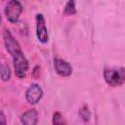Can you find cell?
Wrapping results in <instances>:
<instances>
[{
  "mask_svg": "<svg viewBox=\"0 0 125 125\" xmlns=\"http://www.w3.org/2000/svg\"><path fill=\"white\" fill-rule=\"evenodd\" d=\"M104 78L105 82L111 87L121 86L125 81L124 67H119V68L106 67V68H104Z\"/></svg>",
  "mask_w": 125,
  "mask_h": 125,
  "instance_id": "1",
  "label": "cell"
},
{
  "mask_svg": "<svg viewBox=\"0 0 125 125\" xmlns=\"http://www.w3.org/2000/svg\"><path fill=\"white\" fill-rule=\"evenodd\" d=\"M22 10H23L22 5L19 0H9L5 6L4 13L6 19L10 22L16 23L19 21L21 14L22 13Z\"/></svg>",
  "mask_w": 125,
  "mask_h": 125,
  "instance_id": "2",
  "label": "cell"
},
{
  "mask_svg": "<svg viewBox=\"0 0 125 125\" xmlns=\"http://www.w3.org/2000/svg\"><path fill=\"white\" fill-rule=\"evenodd\" d=\"M3 39H4V44L6 47L7 52L11 55V57H14L16 55H19L22 53V50L19 44V42L15 39L13 34L9 29H5L3 32Z\"/></svg>",
  "mask_w": 125,
  "mask_h": 125,
  "instance_id": "3",
  "label": "cell"
},
{
  "mask_svg": "<svg viewBox=\"0 0 125 125\" xmlns=\"http://www.w3.org/2000/svg\"><path fill=\"white\" fill-rule=\"evenodd\" d=\"M12 59H13V64L16 75L21 79L25 78L26 72L28 70V61L23 55V52L12 57Z\"/></svg>",
  "mask_w": 125,
  "mask_h": 125,
  "instance_id": "4",
  "label": "cell"
},
{
  "mask_svg": "<svg viewBox=\"0 0 125 125\" xmlns=\"http://www.w3.org/2000/svg\"><path fill=\"white\" fill-rule=\"evenodd\" d=\"M35 21H36V37L39 42H41L42 44H46L48 42L49 36H48L45 18L43 17L42 14H37L35 17Z\"/></svg>",
  "mask_w": 125,
  "mask_h": 125,
  "instance_id": "5",
  "label": "cell"
},
{
  "mask_svg": "<svg viewBox=\"0 0 125 125\" xmlns=\"http://www.w3.org/2000/svg\"><path fill=\"white\" fill-rule=\"evenodd\" d=\"M42 97L43 90L38 84H31L25 91V99L30 104H36Z\"/></svg>",
  "mask_w": 125,
  "mask_h": 125,
  "instance_id": "6",
  "label": "cell"
},
{
  "mask_svg": "<svg viewBox=\"0 0 125 125\" xmlns=\"http://www.w3.org/2000/svg\"><path fill=\"white\" fill-rule=\"evenodd\" d=\"M54 66L56 69V72L62 76V77H68L72 73V67L71 65L64 60L56 58L54 60Z\"/></svg>",
  "mask_w": 125,
  "mask_h": 125,
  "instance_id": "7",
  "label": "cell"
},
{
  "mask_svg": "<svg viewBox=\"0 0 125 125\" xmlns=\"http://www.w3.org/2000/svg\"><path fill=\"white\" fill-rule=\"evenodd\" d=\"M37 121H38V112L34 108L28 109L21 115V122L24 125H35Z\"/></svg>",
  "mask_w": 125,
  "mask_h": 125,
  "instance_id": "8",
  "label": "cell"
},
{
  "mask_svg": "<svg viewBox=\"0 0 125 125\" xmlns=\"http://www.w3.org/2000/svg\"><path fill=\"white\" fill-rule=\"evenodd\" d=\"M11 75H12V72H11V68L9 65L7 64H4L1 66L0 68V76H1V79L3 81H8L11 79Z\"/></svg>",
  "mask_w": 125,
  "mask_h": 125,
  "instance_id": "9",
  "label": "cell"
},
{
  "mask_svg": "<svg viewBox=\"0 0 125 125\" xmlns=\"http://www.w3.org/2000/svg\"><path fill=\"white\" fill-rule=\"evenodd\" d=\"M79 115L82 118V120L85 121V122H88L90 120V118H91V112H90V109H89L88 105L83 104L80 107V109H79Z\"/></svg>",
  "mask_w": 125,
  "mask_h": 125,
  "instance_id": "10",
  "label": "cell"
},
{
  "mask_svg": "<svg viewBox=\"0 0 125 125\" xmlns=\"http://www.w3.org/2000/svg\"><path fill=\"white\" fill-rule=\"evenodd\" d=\"M64 14L71 16L76 14V9H75V0H68L65 7H64Z\"/></svg>",
  "mask_w": 125,
  "mask_h": 125,
  "instance_id": "11",
  "label": "cell"
},
{
  "mask_svg": "<svg viewBox=\"0 0 125 125\" xmlns=\"http://www.w3.org/2000/svg\"><path fill=\"white\" fill-rule=\"evenodd\" d=\"M65 120L63 119V116L62 115L61 112L57 111L53 115V124L55 125H61V124H65Z\"/></svg>",
  "mask_w": 125,
  "mask_h": 125,
  "instance_id": "12",
  "label": "cell"
},
{
  "mask_svg": "<svg viewBox=\"0 0 125 125\" xmlns=\"http://www.w3.org/2000/svg\"><path fill=\"white\" fill-rule=\"evenodd\" d=\"M7 120H6V116L3 113V111H0V124H6Z\"/></svg>",
  "mask_w": 125,
  "mask_h": 125,
  "instance_id": "13",
  "label": "cell"
},
{
  "mask_svg": "<svg viewBox=\"0 0 125 125\" xmlns=\"http://www.w3.org/2000/svg\"><path fill=\"white\" fill-rule=\"evenodd\" d=\"M0 68H1V64H0Z\"/></svg>",
  "mask_w": 125,
  "mask_h": 125,
  "instance_id": "14",
  "label": "cell"
}]
</instances>
